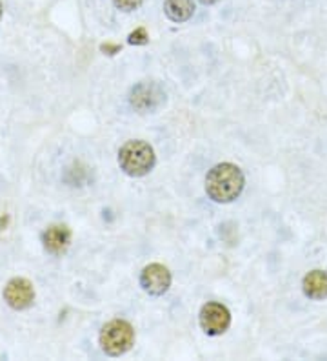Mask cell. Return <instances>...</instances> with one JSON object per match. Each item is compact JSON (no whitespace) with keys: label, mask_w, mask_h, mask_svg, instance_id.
Listing matches in <instances>:
<instances>
[{"label":"cell","mask_w":327,"mask_h":361,"mask_svg":"<svg viewBox=\"0 0 327 361\" xmlns=\"http://www.w3.org/2000/svg\"><path fill=\"white\" fill-rule=\"evenodd\" d=\"M200 2L205 6H211V4H214V2H218V0H200Z\"/></svg>","instance_id":"14"},{"label":"cell","mask_w":327,"mask_h":361,"mask_svg":"<svg viewBox=\"0 0 327 361\" xmlns=\"http://www.w3.org/2000/svg\"><path fill=\"white\" fill-rule=\"evenodd\" d=\"M44 248L53 254V256H60L68 250L71 243V230L65 225H51L42 235Z\"/></svg>","instance_id":"7"},{"label":"cell","mask_w":327,"mask_h":361,"mask_svg":"<svg viewBox=\"0 0 327 361\" xmlns=\"http://www.w3.org/2000/svg\"><path fill=\"white\" fill-rule=\"evenodd\" d=\"M101 345L108 356H122L135 345V329L124 319L105 323L101 332Z\"/></svg>","instance_id":"3"},{"label":"cell","mask_w":327,"mask_h":361,"mask_svg":"<svg viewBox=\"0 0 327 361\" xmlns=\"http://www.w3.org/2000/svg\"><path fill=\"white\" fill-rule=\"evenodd\" d=\"M118 164L131 177H144L155 166V152L146 141H127L118 152Z\"/></svg>","instance_id":"2"},{"label":"cell","mask_w":327,"mask_h":361,"mask_svg":"<svg viewBox=\"0 0 327 361\" xmlns=\"http://www.w3.org/2000/svg\"><path fill=\"white\" fill-rule=\"evenodd\" d=\"M162 92L157 88V86H153V84H140L133 90V95H131V104L135 106L136 110L146 111V110H153L158 102L162 101Z\"/></svg>","instance_id":"8"},{"label":"cell","mask_w":327,"mask_h":361,"mask_svg":"<svg viewBox=\"0 0 327 361\" xmlns=\"http://www.w3.org/2000/svg\"><path fill=\"white\" fill-rule=\"evenodd\" d=\"M231 325V314L222 303H205L200 310V326L207 336H222Z\"/></svg>","instance_id":"4"},{"label":"cell","mask_w":327,"mask_h":361,"mask_svg":"<svg viewBox=\"0 0 327 361\" xmlns=\"http://www.w3.org/2000/svg\"><path fill=\"white\" fill-rule=\"evenodd\" d=\"M164 11L173 23H186L195 13V0H166Z\"/></svg>","instance_id":"10"},{"label":"cell","mask_w":327,"mask_h":361,"mask_svg":"<svg viewBox=\"0 0 327 361\" xmlns=\"http://www.w3.org/2000/svg\"><path fill=\"white\" fill-rule=\"evenodd\" d=\"M304 294L314 301H322L327 298V272L323 270H311L305 274L304 281H302Z\"/></svg>","instance_id":"9"},{"label":"cell","mask_w":327,"mask_h":361,"mask_svg":"<svg viewBox=\"0 0 327 361\" xmlns=\"http://www.w3.org/2000/svg\"><path fill=\"white\" fill-rule=\"evenodd\" d=\"M0 17H2V2H0Z\"/></svg>","instance_id":"15"},{"label":"cell","mask_w":327,"mask_h":361,"mask_svg":"<svg viewBox=\"0 0 327 361\" xmlns=\"http://www.w3.org/2000/svg\"><path fill=\"white\" fill-rule=\"evenodd\" d=\"M140 286L148 292L149 295H162L166 294L171 286V274L169 270L160 263L148 264L142 274H140Z\"/></svg>","instance_id":"6"},{"label":"cell","mask_w":327,"mask_h":361,"mask_svg":"<svg viewBox=\"0 0 327 361\" xmlns=\"http://www.w3.org/2000/svg\"><path fill=\"white\" fill-rule=\"evenodd\" d=\"M4 300L6 303L15 310L30 309L35 301V288L33 283L26 278H13L9 279L8 285L4 286Z\"/></svg>","instance_id":"5"},{"label":"cell","mask_w":327,"mask_h":361,"mask_svg":"<svg viewBox=\"0 0 327 361\" xmlns=\"http://www.w3.org/2000/svg\"><path fill=\"white\" fill-rule=\"evenodd\" d=\"M101 49H102V51L108 53V55H115V53L120 51V46H118V44H109V42H105V44L101 46Z\"/></svg>","instance_id":"13"},{"label":"cell","mask_w":327,"mask_h":361,"mask_svg":"<svg viewBox=\"0 0 327 361\" xmlns=\"http://www.w3.org/2000/svg\"><path fill=\"white\" fill-rule=\"evenodd\" d=\"M115 6H117L118 9H122V11H135V9H139L140 6H142V2L144 0H113Z\"/></svg>","instance_id":"12"},{"label":"cell","mask_w":327,"mask_h":361,"mask_svg":"<svg viewBox=\"0 0 327 361\" xmlns=\"http://www.w3.org/2000/svg\"><path fill=\"white\" fill-rule=\"evenodd\" d=\"M148 42H149V35H148V31H146V27H139V30H135L129 35V44L144 46L148 44Z\"/></svg>","instance_id":"11"},{"label":"cell","mask_w":327,"mask_h":361,"mask_svg":"<svg viewBox=\"0 0 327 361\" xmlns=\"http://www.w3.org/2000/svg\"><path fill=\"white\" fill-rule=\"evenodd\" d=\"M245 179L236 164L222 163L213 166L205 177V192L214 203H231L242 194Z\"/></svg>","instance_id":"1"}]
</instances>
